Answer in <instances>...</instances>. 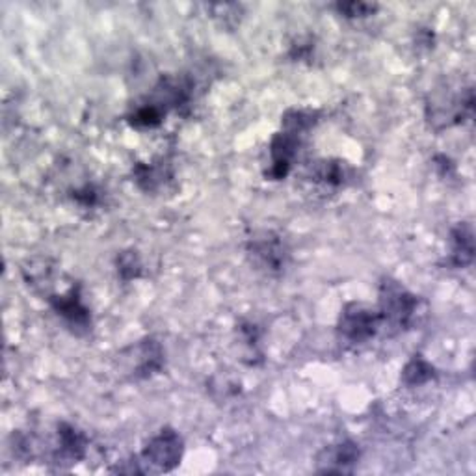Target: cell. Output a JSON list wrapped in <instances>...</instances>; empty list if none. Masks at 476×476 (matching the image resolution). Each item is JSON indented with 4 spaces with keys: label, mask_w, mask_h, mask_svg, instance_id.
<instances>
[{
    "label": "cell",
    "mask_w": 476,
    "mask_h": 476,
    "mask_svg": "<svg viewBox=\"0 0 476 476\" xmlns=\"http://www.w3.org/2000/svg\"><path fill=\"white\" fill-rule=\"evenodd\" d=\"M419 308L417 296L411 294L398 281L385 277L380 285V318L382 326L391 330H406L411 326Z\"/></svg>",
    "instance_id": "obj_1"
},
{
    "label": "cell",
    "mask_w": 476,
    "mask_h": 476,
    "mask_svg": "<svg viewBox=\"0 0 476 476\" xmlns=\"http://www.w3.org/2000/svg\"><path fill=\"white\" fill-rule=\"evenodd\" d=\"M185 454V441L179 431L166 426L157 436L151 438L142 450V460L157 472H171Z\"/></svg>",
    "instance_id": "obj_2"
},
{
    "label": "cell",
    "mask_w": 476,
    "mask_h": 476,
    "mask_svg": "<svg viewBox=\"0 0 476 476\" xmlns=\"http://www.w3.org/2000/svg\"><path fill=\"white\" fill-rule=\"evenodd\" d=\"M380 328H382L380 313L369 309L363 304L346 306L339 320V335L354 344L371 341Z\"/></svg>",
    "instance_id": "obj_3"
},
{
    "label": "cell",
    "mask_w": 476,
    "mask_h": 476,
    "mask_svg": "<svg viewBox=\"0 0 476 476\" xmlns=\"http://www.w3.org/2000/svg\"><path fill=\"white\" fill-rule=\"evenodd\" d=\"M304 135H298L287 128H281L272 142H270V169L267 171V177L272 181H281L289 176L292 162L298 155V147L301 144Z\"/></svg>",
    "instance_id": "obj_4"
},
{
    "label": "cell",
    "mask_w": 476,
    "mask_h": 476,
    "mask_svg": "<svg viewBox=\"0 0 476 476\" xmlns=\"http://www.w3.org/2000/svg\"><path fill=\"white\" fill-rule=\"evenodd\" d=\"M248 255L253 259V263L263 268L265 272L277 274L283 270L287 261V250L281 242V238L274 233H261L251 238L248 244Z\"/></svg>",
    "instance_id": "obj_5"
},
{
    "label": "cell",
    "mask_w": 476,
    "mask_h": 476,
    "mask_svg": "<svg viewBox=\"0 0 476 476\" xmlns=\"http://www.w3.org/2000/svg\"><path fill=\"white\" fill-rule=\"evenodd\" d=\"M51 308L54 309L58 316L63 318V322H66L75 333L82 335V333L90 332L92 316H90V309L84 306L78 285L71 287L66 294L53 296Z\"/></svg>",
    "instance_id": "obj_6"
},
{
    "label": "cell",
    "mask_w": 476,
    "mask_h": 476,
    "mask_svg": "<svg viewBox=\"0 0 476 476\" xmlns=\"http://www.w3.org/2000/svg\"><path fill=\"white\" fill-rule=\"evenodd\" d=\"M359 458H361V450L357 443L344 439L337 445L324 448L318 454V472H328V474L352 472Z\"/></svg>",
    "instance_id": "obj_7"
},
{
    "label": "cell",
    "mask_w": 476,
    "mask_h": 476,
    "mask_svg": "<svg viewBox=\"0 0 476 476\" xmlns=\"http://www.w3.org/2000/svg\"><path fill=\"white\" fill-rule=\"evenodd\" d=\"M131 352V373L136 380H145L160 373L164 366V350L155 339H144L136 346L128 349Z\"/></svg>",
    "instance_id": "obj_8"
},
{
    "label": "cell",
    "mask_w": 476,
    "mask_h": 476,
    "mask_svg": "<svg viewBox=\"0 0 476 476\" xmlns=\"http://www.w3.org/2000/svg\"><path fill=\"white\" fill-rule=\"evenodd\" d=\"M88 448V438L73 424L62 423L58 426V452L56 456L60 464H78L86 456Z\"/></svg>",
    "instance_id": "obj_9"
},
{
    "label": "cell",
    "mask_w": 476,
    "mask_h": 476,
    "mask_svg": "<svg viewBox=\"0 0 476 476\" xmlns=\"http://www.w3.org/2000/svg\"><path fill=\"white\" fill-rule=\"evenodd\" d=\"M450 259L448 265L454 268H467L474 259V233L471 224H458L450 233Z\"/></svg>",
    "instance_id": "obj_10"
},
{
    "label": "cell",
    "mask_w": 476,
    "mask_h": 476,
    "mask_svg": "<svg viewBox=\"0 0 476 476\" xmlns=\"http://www.w3.org/2000/svg\"><path fill=\"white\" fill-rule=\"evenodd\" d=\"M135 183L147 193H155L171 179V168L166 162L142 164L138 162L133 169Z\"/></svg>",
    "instance_id": "obj_11"
},
{
    "label": "cell",
    "mask_w": 476,
    "mask_h": 476,
    "mask_svg": "<svg viewBox=\"0 0 476 476\" xmlns=\"http://www.w3.org/2000/svg\"><path fill=\"white\" fill-rule=\"evenodd\" d=\"M311 179L322 186L339 188L346 181V171L339 160H318L311 169Z\"/></svg>",
    "instance_id": "obj_12"
},
{
    "label": "cell",
    "mask_w": 476,
    "mask_h": 476,
    "mask_svg": "<svg viewBox=\"0 0 476 476\" xmlns=\"http://www.w3.org/2000/svg\"><path fill=\"white\" fill-rule=\"evenodd\" d=\"M436 378V369L423 356H414L402 371V382L407 387H421Z\"/></svg>",
    "instance_id": "obj_13"
},
{
    "label": "cell",
    "mask_w": 476,
    "mask_h": 476,
    "mask_svg": "<svg viewBox=\"0 0 476 476\" xmlns=\"http://www.w3.org/2000/svg\"><path fill=\"white\" fill-rule=\"evenodd\" d=\"M127 119L135 128H155V127H159L162 123L164 112L160 111L159 106H155L153 103L145 101L144 104L136 106L135 112L128 116Z\"/></svg>",
    "instance_id": "obj_14"
},
{
    "label": "cell",
    "mask_w": 476,
    "mask_h": 476,
    "mask_svg": "<svg viewBox=\"0 0 476 476\" xmlns=\"http://www.w3.org/2000/svg\"><path fill=\"white\" fill-rule=\"evenodd\" d=\"M118 274L123 281H133L142 275V261L136 251L128 250L118 257Z\"/></svg>",
    "instance_id": "obj_15"
},
{
    "label": "cell",
    "mask_w": 476,
    "mask_h": 476,
    "mask_svg": "<svg viewBox=\"0 0 476 476\" xmlns=\"http://www.w3.org/2000/svg\"><path fill=\"white\" fill-rule=\"evenodd\" d=\"M337 10L349 19H359L373 15L376 12V4H366V3H342L337 4Z\"/></svg>",
    "instance_id": "obj_16"
},
{
    "label": "cell",
    "mask_w": 476,
    "mask_h": 476,
    "mask_svg": "<svg viewBox=\"0 0 476 476\" xmlns=\"http://www.w3.org/2000/svg\"><path fill=\"white\" fill-rule=\"evenodd\" d=\"M75 200L84 207H94L99 201V193L94 186H84L75 192Z\"/></svg>",
    "instance_id": "obj_17"
}]
</instances>
